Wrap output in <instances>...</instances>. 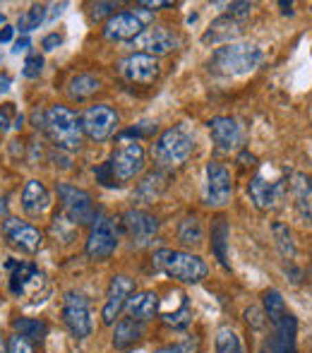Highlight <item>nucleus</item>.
Masks as SVG:
<instances>
[{
    "instance_id": "obj_15",
    "label": "nucleus",
    "mask_w": 312,
    "mask_h": 353,
    "mask_svg": "<svg viewBox=\"0 0 312 353\" xmlns=\"http://www.w3.org/2000/svg\"><path fill=\"white\" fill-rule=\"evenodd\" d=\"M135 293V281L125 274H116L108 283V293H106V303H103V310H101V317H103V325H113L116 317L123 312L125 307L127 298Z\"/></svg>"
},
{
    "instance_id": "obj_8",
    "label": "nucleus",
    "mask_w": 312,
    "mask_h": 353,
    "mask_svg": "<svg viewBox=\"0 0 312 353\" xmlns=\"http://www.w3.org/2000/svg\"><path fill=\"white\" fill-rule=\"evenodd\" d=\"M118 248V231L113 219H108L106 214H96V219L92 221L87 238V255L92 260H108Z\"/></svg>"
},
{
    "instance_id": "obj_43",
    "label": "nucleus",
    "mask_w": 312,
    "mask_h": 353,
    "mask_svg": "<svg viewBox=\"0 0 312 353\" xmlns=\"http://www.w3.org/2000/svg\"><path fill=\"white\" fill-rule=\"evenodd\" d=\"M63 43V37L61 34H48V37H43V41H41V48L43 51H56L58 46Z\"/></svg>"
},
{
    "instance_id": "obj_25",
    "label": "nucleus",
    "mask_w": 312,
    "mask_h": 353,
    "mask_svg": "<svg viewBox=\"0 0 312 353\" xmlns=\"http://www.w3.org/2000/svg\"><path fill=\"white\" fill-rule=\"evenodd\" d=\"M22 207L32 216L43 214L51 207V192H48V188L41 181H29L22 190Z\"/></svg>"
},
{
    "instance_id": "obj_35",
    "label": "nucleus",
    "mask_w": 312,
    "mask_h": 353,
    "mask_svg": "<svg viewBox=\"0 0 312 353\" xmlns=\"http://www.w3.org/2000/svg\"><path fill=\"white\" fill-rule=\"evenodd\" d=\"M22 118L17 121V111H14V103H0V132H8L10 128H19Z\"/></svg>"
},
{
    "instance_id": "obj_24",
    "label": "nucleus",
    "mask_w": 312,
    "mask_h": 353,
    "mask_svg": "<svg viewBox=\"0 0 312 353\" xmlns=\"http://www.w3.org/2000/svg\"><path fill=\"white\" fill-rule=\"evenodd\" d=\"M291 195L295 202V212L305 223H312V178L305 173L291 176Z\"/></svg>"
},
{
    "instance_id": "obj_41",
    "label": "nucleus",
    "mask_w": 312,
    "mask_h": 353,
    "mask_svg": "<svg viewBox=\"0 0 312 353\" xmlns=\"http://www.w3.org/2000/svg\"><path fill=\"white\" fill-rule=\"evenodd\" d=\"M113 10H118L116 3H96V5H92V17L94 19H101L103 14H111ZM113 14H116V12H113Z\"/></svg>"
},
{
    "instance_id": "obj_33",
    "label": "nucleus",
    "mask_w": 312,
    "mask_h": 353,
    "mask_svg": "<svg viewBox=\"0 0 312 353\" xmlns=\"http://www.w3.org/2000/svg\"><path fill=\"white\" fill-rule=\"evenodd\" d=\"M286 312H289V310H286V303H284V298H281V293L276 291V288H269V291L264 293V315H267V320H269L271 325H276V322H279Z\"/></svg>"
},
{
    "instance_id": "obj_42",
    "label": "nucleus",
    "mask_w": 312,
    "mask_h": 353,
    "mask_svg": "<svg viewBox=\"0 0 312 353\" xmlns=\"http://www.w3.org/2000/svg\"><path fill=\"white\" fill-rule=\"evenodd\" d=\"M245 315H247V322H250L252 327H257V330H260V327H264L267 315L260 310V307H250V310H247Z\"/></svg>"
},
{
    "instance_id": "obj_20",
    "label": "nucleus",
    "mask_w": 312,
    "mask_h": 353,
    "mask_svg": "<svg viewBox=\"0 0 312 353\" xmlns=\"http://www.w3.org/2000/svg\"><path fill=\"white\" fill-rule=\"evenodd\" d=\"M12 267V274H10V291L14 296H29L37 288L46 286V276L32 265V262H17Z\"/></svg>"
},
{
    "instance_id": "obj_5",
    "label": "nucleus",
    "mask_w": 312,
    "mask_h": 353,
    "mask_svg": "<svg viewBox=\"0 0 312 353\" xmlns=\"http://www.w3.org/2000/svg\"><path fill=\"white\" fill-rule=\"evenodd\" d=\"M286 185H289V171L271 173L269 166L257 171L255 178L247 183V195L257 210H274L276 202H281V197L286 195Z\"/></svg>"
},
{
    "instance_id": "obj_38",
    "label": "nucleus",
    "mask_w": 312,
    "mask_h": 353,
    "mask_svg": "<svg viewBox=\"0 0 312 353\" xmlns=\"http://www.w3.org/2000/svg\"><path fill=\"white\" fill-rule=\"evenodd\" d=\"M8 353H37V351H34L32 341H27L19 334H12L8 339Z\"/></svg>"
},
{
    "instance_id": "obj_22",
    "label": "nucleus",
    "mask_w": 312,
    "mask_h": 353,
    "mask_svg": "<svg viewBox=\"0 0 312 353\" xmlns=\"http://www.w3.org/2000/svg\"><path fill=\"white\" fill-rule=\"evenodd\" d=\"M240 34H242V22H238L231 14H221V17H216L214 22H211V27L202 34V43H207V46H209V43L211 46L224 43L226 46V43L233 41Z\"/></svg>"
},
{
    "instance_id": "obj_23",
    "label": "nucleus",
    "mask_w": 312,
    "mask_h": 353,
    "mask_svg": "<svg viewBox=\"0 0 312 353\" xmlns=\"http://www.w3.org/2000/svg\"><path fill=\"white\" fill-rule=\"evenodd\" d=\"M125 310L132 320H140V322L152 320V317H156L158 310H161V298H158V293H154V291L132 293L125 303Z\"/></svg>"
},
{
    "instance_id": "obj_3",
    "label": "nucleus",
    "mask_w": 312,
    "mask_h": 353,
    "mask_svg": "<svg viewBox=\"0 0 312 353\" xmlns=\"http://www.w3.org/2000/svg\"><path fill=\"white\" fill-rule=\"evenodd\" d=\"M156 270H161L166 276L180 281V283H200L207 276V262L202 260L200 255H192V252L185 250H168V248H161V250L154 252L152 257Z\"/></svg>"
},
{
    "instance_id": "obj_6",
    "label": "nucleus",
    "mask_w": 312,
    "mask_h": 353,
    "mask_svg": "<svg viewBox=\"0 0 312 353\" xmlns=\"http://www.w3.org/2000/svg\"><path fill=\"white\" fill-rule=\"evenodd\" d=\"M58 195H61L63 202V214H65L72 226H87V223H92L96 219L92 195L87 190L70 185V183H61L58 185Z\"/></svg>"
},
{
    "instance_id": "obj_36",
    "label": "nucleus",
    "mask_w": 312,
    "mask_h": 353,
    "mask_svg": "<svg viewBox=\"0 0 312 353\" xmlns=\"http://www.w3.org/2000/svg\"><path fill=\"white\" fill-rule=\"evenodd\" d=\"M163 322H166V325H173V327H183V325H187V322H190V305H187V298H185V301H183L180 310L168 312V315H163Z\"/></svg>"
},
{
    "instance_id": "obj_11",
    "label": "nucleus",
    "mask_w": 312,
    "mask_h": 353,
    "mask_svg": "<svg viewBox=\"0 0 312 353\" xmlns=\"http://www.w3.org/2000/svg\"><path fill=\"white\" fill-rule=\"evenodd\" d=\"M233 197V176L224 163L209 161L205 176V202L209 207H224Z\"/></svg>"
},
{
    "instance_id": "obj_44",
    "label": "nucleus",
    "mask_w": 312,
    "mask_h": 353,
    "mask_svg": "<svg viewBox=\"0 0 312 353\" xmlns=\"http://www.w3.org/2000/svg\"><path fill=\"white\" fill-rule=\"evenodd\" d=\"M29 46H32V41H29V37H22V39H17V41H14L12 53H14V56H19V53H24Z\"/></svg>"
},
{
    "instance_id": "obj_47",
    "label": "nucleus",
    "mask_w": 312,
    "mask_h": 353,
    "mask_svg": "<svg viewBox=\"0 0 312 353\" xmlns=\"http://www.w3.org/2000/svg\"><path fill=\"white\" fill-rule=\"evenodd\" d=\"M10 84H12V77H10V74H0V94L8 92Z\"/></svg>"
},
{
    "instance_id": "obj_45",
    "label": "nucleus",
    "mask_w": 312,
    "mask_h": 353,
    "mask_svg": "<svg viewBox=\"0 0 312 353\" xmlns=\"http://www.w3.org/2000/svg\"><path fill=\"white\" fill-rule=\"evenodd\" d=\"M142 8H152V10H154V8H173V3H171V0H142Z\"/></svg>"
},
{
    "instance_id": "obj_50",
    "label": "nucleus",
    "mask_w": 312,
    "mask_h": 353,
    "mask_svg": "<svg viewBox=\"0 0 312 353\" xmlns=\"http://www.w3.org/2000/svg\"><path fill=\"white\" fill-rule=\"evenodd\" d=\"M281 8H284V14H293V5L291 3H279Z\"/></svg>"
},
{
    "instance_id": "obj_34",
    "label": "nucleus",
    "mask_w": 312,
    "mask_h": 353,
    "mask_svg": "<svg viewBox=\"0 0 312 353\" xmlns=\"http://www.w3.org/2000/svg\"><path fill=\"white\" fill-rule=\"evenodd\" d=\"M43 19H46V8H43V5H32V8H29L27 12L19 17V22H17L19 34H24V37H27L29 32L39 29V24H41Z\"/></svg>"
},
{
    "instance_id": "obj_40",
    "label": "nucleus",
    "mask_w": 312,
    "mask_h": 353,
    "mask_svg": "<svg viewBox=\"0 0 312 353\" xmlns=\"http://www.w3.org/2000/svg\"><path fill=\"white\" fill-rule=\"evenodd\" d=\"M96 181L101 183V185H106V188H118V183L113 181V176H111V168H108V163H101V166L96 168Z\"/></svg>"
},
{
    "instance_id": "obj_28",
    "label": "nucleus",
    "mask_w": 312,
    "mask_h": 353,
    "mask_svg": "<svg viewBox=\"0 0 312 353\" xmlns=\"http://www.w3.org/2000/svg\"><path fill=\"white\" fill-rule=\"evenodd\" d=\"M98 89H101V79L96 77V74H77V77L70 79V84H67V94H70V99H75V101H84V99H89L92 94H96Z\"/></svg>"
},
{
    "instance_id": "obj_4",
    "label": "nucleus",
    "mask_w": 312,
    "mask_h": 353,
    "mask_svg": "<svg viewBox=\"0 0 312 353\" xmlns=\"http://www.w3.org/2000/svg\"><path fill=\"white\" fill-rule=\"evenodd\" d=\"M41 128L58 149L75 152L82 147V125H79V118L67 106H58V103L48 106L41 116Z\"/></svg>"
},
{
    "instance_id": "obj_52",
    "label": "nucleus",
    "mask_w": 312,
    "mask_h": 353,
    "mask_svg": "<svg viewBox=\"0 0 312 353\" xmlns=\"http://www.w3.org/2000/svg\"><path fill=\"white\" fill-rule=\"evenodd\" d=\"M5 22V17H3V14H0V24H3Z\"/></svg>"
},
{
    "instance_id": "obj_13",
    "label": "nucleus",
    "mask_w": 312,
    "mask_h": 353,
    "mask_svg": "<svg viewBox=\"0 0 312 353\" xmlns=\"http://www.w3.org/2000/svg\"><path fill=\"white\" fill-rule=\"evenodd\" d=\"M118 72L130 84H154L158 79V74H161V68H158V61L154 56L132 53V56L123 58V61L118 63Z\"/></svg>"
},
{
    "instance_id": "obj_17",
    "label": "nucleus",
    "mask_w": 312,
    "mask_h": 353,
    "mask_svg": "<svg viewBox=\"0 0 312 353\" xmlns=\"http://www.w3.org/2000/svg\"><path fill=\"white\" fill-rule=\"evenodd\" d=\"M145 29V19L137 12H116L103 24V39L108 41H132Z\"/></svg>"
},
{
    "instance_id": "obj_2",
    "label": "nucleus",
    "mask_w": 312,
    "mask_h": 353,
    "mask_svg": "<svg viewBox=\"0 0 312 353\" xmlns=\"http://www.w3.org/2000/svg\"><path fill=\"white\" fill-rule=\"evenodd\" d=\"M192 152H195V132L185 123L163 130L158 135V140L154 142V147H152L154 161L163 171H171V168L185 163Z\"/></svg>"
},
{
    "instance_id": "obj_1",
    "label": "nucleus",
    "mask_w": 312,
    "mask_h": 353,
    "mask_svg": "<svg viewBox=\"0 0 312 353\" xmlns=\"http://www.w3.org/2000/svg\"><path fill=\"white\" fill-rule=\"evenodd\" d=\"M262 61H264V53L255 43H226L211 53L207 68L219 77H242L257 70Z\"/></svg>"
},
{
    "instance_id": "obj_27",
    "label": "nucleus",
    "mask_w": 312,
    "mask_h": 353,
    "mask_svg": "<svg viewBox=\"0 0 312 353\" xmlns=\"http://www.w3.org/2000/svg\"><path fill=\"white\" fill-rule=\"evenodd\" d=\"M229 221L226 216H219L214 223H211V250H214L216 260L231 270V262H229Z\"/></svg>"
},
{
    "instance_id": "obj_31",
    "label": "nucleus",
    "mask_w": 312,
    "mask_h": 353,
    "mask_svg": "<svg viewBox=\"0 0 312 353\" xmlns=\"http://www.w3.org/2000/svg\"><path fill=\"white\" fill-rule=\"evenodd\" d=\"M178 238L183 245H200L205 241V228L197 216H185L178 226Z\"/></svg>"
},
{
    "instance_id": "obj_12",
    "label": "nucleus",
    "mask_w": 312,
    "mask_h": 353,
    "mask_svg": "<svg viewBox=\"0 0 312 353\" xmlns=\"http://www.w3.org/2000/svg\"><path fill=\"white\" fill-rule=\"evenodd\" d=\"M260 353H298V320L286 312L274 325L271 334L262 341Z\"/></svg>"
},
{
    "instance_id": "obj_29",
    "label": "nucleus",
    "mask_w": 312,
    "mask_h": 353,
    "mask_svg": "<svg viewBox=\"0 0 312 353\" xmlns=\"http://www.w3.org/2000/svg\"><path fill=\"white\" fill-rule=\"evenodd\" d=\"M12 330L14 334L24 336L27 341H41L48 334V325L43 320H37V317H17L12 322Z\"/></svg>"
},
{
    "instance_id": "obj_51",
    "label": "nucleus",
    "mask_w": 312,
    "mask_h": 353,
    "mask_svg": "<svg viewBox=\"0 0 312 353\" xmlns=\"http://www.w3.org/2000/svg\"><path fill=\"white\" fill-rule=\"evenodd\" d=\"M0 353H8V346H5L3 339H0Z\"/></svg>"
},
{
    "instance_id": "obj_48",
    "label": "nucleus",
    "mask_w": 312,
    "mask_h": 353,
    "mask_svg": "<svg viewBox=\"0 0 312 353\" xmlns=\"http://www.w3.org/2000/svg\"><path fill=\"white\" fill-rule=\"evenodd\" d=\"M240 161H242V166H255L257 159L252 157V154H240Z\"/></svg>"
},
{
    "instance_id": "obj_16",
    "label": "nucleus",
    "mask_w": 312,
    "mask_h": 353,
    "mask_svg": "<svg viewBox=\"0 0 312 353\" xmlns=\"http://www.w3.org/2000/svg\"><path fill=\"white\" fill-rule=\"evenodd\" d=\"M209 132L211 140L216 144V152L221 154H231L236 149H240L242 144V125L231 116H216L209 123Z\"/></svg>"
},
{
    "instance_id": "obj_21",
    "label": "nucleus",
    "mask_w": 312,
    "mask_h": 353,
    "mask_svg": "<svg viewBox=\"0 0 312 353\" xmlns=\"http://www.w3.org/2000/svg\"><path fill=\"white\" fill-rule=\"evenodd\" d=\"M168 181H171V173L163 171V168H156V171H152L149 176H145V181L135 188L132 200L140 202V205H152V202H156L158 197L166 192Z\"/></svg>"
},
{
    "instance_id": "obj_30",
    "label": "nucleus",
    "mask_w": 312,
    "mask_h": 353,
    "mask_svg": "<svg viewBox=\"0 0 312 353\" xmlns=\"http://www.w3.org/2000/svg\"><path fill=\"white\" fill-rule=\"evenodd\" d=\"M271 233H274V245H276V250H279V255L286 257V260H293V257H295L293 231H291L286 223L274 221V223H271Z\"/></svg>"
},
{
    "instance_id": "obj_14",
    "label": "nucleus",
    "mask_w": 312,
    "mask_h": 353,
    "mask_svg": "<svg viewBox=\"0 0 312 353\" xmlns=\"http://www.w3.org/2000/svg\"><path fill=\"white\" fill-rule=\"evenodd\" d=\"M130 43V48H135V53H147V56H166L178 46V39L168 32L166 27H147L142 29V34H137Z\"/></svg>"
},
{
    "instance_id": "obj_19",
    "label": "nucleus",
    "mask_w": 312,
    "mask_h": 353,
    "mask_svg": "<svg viewBox=\"0 0 312 353\" xmlns=\"http://www.w3.org/2000/svg\"><path fill=\"white\" fill-rule=\"evenodd\" d=\"M121 223H123V231L135 243H140V245H145V243L149 241V238H154V233L158 231L156 216H152V214L145 210H127L121 216Z\"/></svg>"
},
{
    "instance_id": "obj_18",
    "label": "nucleus",
    "mask_w": 312,
    "mask_h": 353,
    "mask_svg": "<svg viewBox=\"0 0 312 353\" xmlns=\"http://www.w3.org/2000/svg\"><path fill=\"white\" fill-rule=\"evenodd\" d=\"M3 233L14 248H19L24 252H37L43 243V233L37 226H32L27 221H19V219H8L3 223Z\"/></svg>"
},
{
    "instance_id": "obj_37",
    "label": "nucleus",
    "mask_w": 312,
    "mask_h": 353,
    "mask_svg": "<svg viewBox=\"0 0 312 353\" xmlns=\"http://www.w3.org/2000/svg\"><path fill=\"white\" fill-rule=\"evenodd\" d=\"M43 70V56H39V53H34V56H29L27 61H24V68H22V74L29 79L39 77Z\"/></svg>"
},
{
    "instance_id": "obj_32",
    "label": "nucleus",
    "mask_w": 312,
    "mask_h": 353,
    "mask_svg": "<svg viewBox=\"0 0 312 353\" xmlns=\"http://www.w3.org/2000/svg\"><path fill=\"white\" fill-rule=\"evenodd\" d=\"M214 349L216 353H245L242 351L240 336H238V332L231 330V327H221V330L216 332Z\"/></svg>"
},
{
    "instance_id": "obj_7",
    "label": "nucleus",
    "mask_w": 312,
    "mask_h": 353,
    "mask_svg": "<svg viewBox=\"0 0 312 353\" xmlns=\"http://www.w3.org/2000/svg\"><path fill=\"white\" fill-rule=\"evenodd\" d=\"M106 163L118 185L127 183L135 176H140L142 168H145V147L140 142H125L121 149L113 152V157Z\"/></svg>"
},
{
    "instance_id": "obj_46",
    "label": "nucleus",
    "mask_w": 312,
    "mask_h": 353,
    "mask_svg": "<svg viewBox=\"0 0 312 353\" xmlns=\"http://www.w3.org/2000/svg\"><path fill=\"white\" fill-rule=\"evenodd\" d=\"M12 37H14V29L12 27H3V29H0V43L12 41Z\"/></svg>"
},
{
    "instance_id": "obj_9",
    "label": "nucleus",
    "mask_w": 312,
    "mask_h": 353,
    "mask_svg": "<svg viewBox=\"0 0 312 353\" xmlns=\"http://www.w3.org/2000/svg\"><path fill=\"white\" fill-rule=\"evenodd\" d=\"M118 113L116 108H111L108 103H96V106H89L87 111L79 118V125L82 132L94 142H103L118 130Z\"/></svg>"
},
{
    "instance_id": "obj_39",
    "label": "nucleus",
    "mask_w": 312,
    "mask_h": 353,
    "mask_svg": "<svg viewBox=\"0 0 312 353\" xmlns=\"http://www.w3.org/2000/svg\"><path fill=\"white\" fill-rule=\"evenodd\" d=\"M252 10H255V5H252V3H233L229 8V14L233 19H238V22H242L245 17H250Z\"/></svg>"
},
{
    "instance_id": "obj_10",
    "label": "nucleus",
    "mask_w": 312,
    "mask_h": 353,
    "mask_svg": "<svg viewBox=\"0 0 312 353\" xmlns=\"http://www.w3.org/2000/svg\"><path fill=\"white\" fill-rule=\"evenodd\" d=\"M63 322L77 339H87L92 334V312H89V301L84 293H65V298H63Z\"/></svg>"
},
{
    "instance_id": "obj_26",
    "label": "nucleus",
    "mask_w": 312,
    "mask_h": 353,
    "mask_svg": "<svg viewBox=\"0 0 312 353\" xmlns=\"http://www.w3.org/2000/svg\"><path fill=\"white\" fill-rule=\"evenodd\" d=\"M142 334H145L142 322L132 320V317H125V320H121L116 325V332H113V346L125 351V349H130V346H135L137 341L142 339Z\"/></svg>"
},
{
    "instance_id": "obj_49",
    "label": "nucleus",
    "mask_w": 312,
    "mask_h": 353,
    "mask_svg": "<svg viewBox=\"0 0 312 353\" xmlns=\"http://www.w3.org/2000/svg\"><path fill=\"white\" fill-rule=\"evenodd\" d=\"M5 212H8V202H5V197H0V219L5 216Z\"/></svg>"
}]
</instances>
